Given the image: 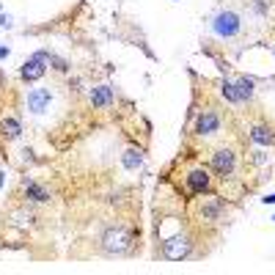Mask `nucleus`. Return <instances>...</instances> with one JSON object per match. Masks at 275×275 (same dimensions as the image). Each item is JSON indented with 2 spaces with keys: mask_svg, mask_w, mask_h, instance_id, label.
Masks as SVG:
<instances>
[{
  "mask_svg": "<svg viewBox=\"0 0 275 275\" xmlns=\"http://www.w3.org/2000/svg\"><path fill=\"white\" fill-rule=\"evenodd\" d=\"M234 85H237V91H239V99L245 102V99L253 97V85H256V83H253L251 77H237V83H234Z\"/></svg>",
  "mask_w": 275,
  "mask_h": 275,
  "instance_id": "15",
  "label": "nucleus"
},
{
  "mask_svg": "<svg viewBox=\"0 0 275 275\" xmlns=\"http://www.w3.org/2000/svg\"><path fill=\"white\" fill-rule=\"evenodd\" d=\"M264 204H275V193H270V196L264 198Z\"/></svg>",
  "mask_w": 275,
  "mask_h": 275,
  "instance_id": "19",
  "label": "nucleus"
},
{
  "mask_svg": "<svg viewBox=\"0 0 275 275\" xmlns=\"http://www.w3.org/2000/svg\"><path fill=\"white\" fill-rule=\"evenodd\" d=\"M220 130V118H218V113L215 110H204L198 116V121H196V132L198 135H212V132H218Z\"/></svg>",
  "mask_w": 275,
  "mask_h": 275,
  "instance_id": "7",
  "label": "nucleus"
},
{
  "mask_svg": "<svg viewBox=\"0 0 275 275\" xmlns=\"http://www.w3.org/2000/svg\"><path fill=\"white\" fill-rule=\"evenodd\" d=\"M47 64H50V52H36V55H30L28 61L22 64V80H39L47 72Z\"/></svg>",
  "mask_w": 275,
  "mask_h": 275,
  "instance_id": "3",
  "label": "nucleus"
},
{
  "mask_svg": "<svg viewBox=\"0 0 275 275\" xmlns=\"http://www.w3.org/2000/svg\"><path fill=\"white\" fill-rule=\"evenodd\" d=\"M223 215V201L220 198H206L204 206H201V218L204 220H220Z\"/></svg>",
  "mask_w": 275,
  "mask_h": 275,
  "instance_id": "9",
  "label": "nucleus"
},
{
  "mask_svg": "<svg viewBox=\"0 0 275 275\" xmlns=\"http://www.w3.org/2000/svg\"><path fill=\"white\" fill-rule=\"evenodd\" d=\"M220 91H223V97L229 99V102H234V105H239V102H242V99H239V91H237V85H234L231 80H223Z\"/></svg>",
  "mask_w": 275,
  "mask_h": 275,
  "instance_id": "16",
  "label": "nucleus"
},
{
  "mask_svg": "<svg viewBox=\"0 0 275 275\" xmlns=\"http://www.w3.org/2000/svg\"><path fill=\"white\" fill-rule=\"evenodd\" d=\"M251 140L253 143H261V146H270V143H275V135H272V130H267V127H253Z\"/></svg>",
  "mask_w": 275,
  "mask_h": 275,
  "instance_id": "13",
  "label": "nucleus"
},
{
  "mask_svg": "<svg viewBox=\"0 0 275 275\" xmlns=\"http://www.w3.org/2000/svg\"><path fill=\"white\" fill-rule=\"evenodd\" d=\"M110 102H113V88L110 85H97V88H91V105L107 107Z\"/></svg>",
  "mask_w": 275,
  "mask_h": 275,
  "instance_id": "10",
  "label": "nucleus"
},
{
  "mask_svg": "<svg viewBox=\"0 0 275 275\" xmlns=\"http://www.w3.org/2000/svg\"><path fill=\"white\" fill-rule=\"evenodd\" d=\"M0 58H9V47H0Z\"/></svg>",
  "mask_w": 275,
  "mask_h": 275,
  "instance_id": "18",
  "label": "nucleus"
},
{
  "mask_svg": "<svg viewBox=\"0 0 275 275\" xmlns=\"http://www.w3.org/2000/svg\"><path fill=\"white\" fill-rule=\"evenodd\" d=\"M163 253H165L171 261L185 259L187 253H190V239H187L185 234H179V237H168V239L163 242Z\"/></svg>",
  "mask_w": 275,
  "mask_h": 275,
  "instance_id": "4",
  "label": "nucleus"
},
{
  "mask_svg": "<svg viewBox=\"0 0 275 275\" xmlns=\"http://www.w3.org/2000/svg\"><path fill=\"white\" fill-rule=\"evenodd\" d=\"M102 242H105L107 253H127V251H130L132 237H130V231H124V229H107Z\"/></svg>",
  "mask_w": 275,
  "mask_h": 275,
  "instance_id": "2",
  "label": "nucleus"
},
{
  "mask_svg": "<svg viewBox=\"0 0 275 275\" xmlns=\"http://www.w3.org/2000/svg\"><path fill=\"white\" fill-rule=\"evenodd\" d=\"M0 132H3V138L14 140V138H19V132H22V124H19L17 118H6V121L0 124Z\"/></svg>",
  "mask_w": 275,
  "mask_h": 275,
  "instance_id": "14",
  "label": "nucleus"
},
{
  "mask_svg": "<svg viewBox=\"0 0 275 275\" xmlns=\"http://www.w3.org/2000/svg\"><path fill=\"white\" fill-rule=\"evenodd\" d=\"M0 187H3V173H0Z\"/></svg>",
  "mask_w": 275,
  "mask_h": 275,
  "instance_id": "20",
  "label": "nucleus"
},
{
  "mask_svg": "<svg viewBox=\"0 0 275 275\" xmlns=\"http://www.w3.org/2000/svg\"><path fill=\"white\" fill-rule=\"evenodd\" d=\"M239 28H242V19H239L237 11H220V14L215 17V22H212V30L218 33L220 39H231V36H237Z\"/></svg>",
  "mask_w": 275,
  "mask_h": 275,
  "instance_id": "1",
  "label": "nucleus"
},
{
  "mask_svg": "<svg viewBox=\"0 0 275 275\" xmlns=\"http://www.w3.org/2000/svg\"><path fill=\"white\" fill-rule=\"evenodd\" d=\"M25 193H28V198H30V201H36V204H44V201H50V190H47L44 185L25 182Z\"/></svg>",
  "mask_w": 275,
  "mask_h": 275,
  "instance_id": "11",
  "label": "nucleus"
},
{
  "mask_svg": "<svg viewBox=\"0 0 275 275\" xmlns=\"http://www.w3.org/2000/svg\"><path fill=\"white\" fill-rule=\"evenodd\" d=\"M0 28H11V17L0 11Z\"/></svg>",
  "mask_w": 275,
  "mask_h": 275,
  "instance_id": "17",
  "label": "nucleus"
},
{
  "mask_svg": "<svg viewBox=\"0 0 275 275\" xmlns=\"http://www.w3.org/2000/svg\"><path fill=\"white\" fill-rule=\"evenodd\" d=\"M272 220H275V218H272Z\"/></svg>",
  "mask_w": 275,
  "mask_h": 275,
  "instance_id": "21",
  "label": "nucleus"
},
{
  "mask_svg": "<svg viewBox=\"0 0 275 275\" xmlns=\"http://www.w3.org/2000/svg\"><path fill=\"white\" fill-rule=\"evenodd\" d=\"M187 187H190V193H206L209 190V173H206V168H193L187 173Z\"/></svg>",
  "mask_w": 275,
  "mask_h": 275,
  "instance_id": "8",
  "label": "nucleus"
},
{
  "mask_svg": "<svg viewBox=\"0 0 275 275\" xmlns=\"http://www.w3.org/2000/svg\"><path fill=\"white\" fill-rule=\"evenodd\" d=\"M234 154H231V149H218L212 154V168H215V173H220V176H229V173L234 171Z\"/></svg>",
  "mask_w": 275,
  "mask_h": 275,
  "instance_id": "5",
  "label": "nucleus"
},
{
  "mask_svg": "<svg viewBox=\"0 0 275 275\" xmlns=\"http://www.w3.org/2000/svg\"><path fill=\"white\" fill-rule=\"evenodd\" d=\"M121 163H124L127 171H138L140 165H143V154H140L138 149H127L124 157H121Z\"/></svg>",
  "mask_w": 275,
  "mask_h": 275,
  "instance_id": "12",
  "label": "nucleus"
},
{
  "mask_svg": "<svg viewBox=\"0 0 275 275\" xmlns=\"http://www.w3.org/2000/svg\"><path fill=\"white\" fill-rule=\"evenodd\" d=\"M50 102H52L50 88H33V91L28 94V110H30V113H44Z\"/></svg>",
  "mask_w": 275,
  "mask_h": 275,
  "instance_id": "6",
  "label": "nucleus"
}]
</instances>
